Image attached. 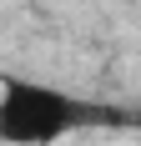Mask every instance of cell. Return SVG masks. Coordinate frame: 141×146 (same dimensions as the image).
<instances>
[{"instance_id":"1","label":"cell","mask_w":141,"mask_h":146,"mask_svg":"<svg viewBox=\"0 0 141 146\" xmlns=\"http://www.w3.org/2000/svg\"><path fill=\"white\" fill-rule=\"evenodd\" d=\"M81 126H136V111H111L45 81H0V141L5 146H56Z\"/></svg>"},{"instance_id":"2","label":"cell","mask_w":141,"mask_h":146,"mask_svg":"<svg viewBox=\"0 0 141 146\" xmlns=\"http://www.w3.org/2000/svg\"><path fill=\"white\" fill-rule=\"evenodd\" d=\"M136 126H141V106H136Z\"/></svg>"}]
</instances>
